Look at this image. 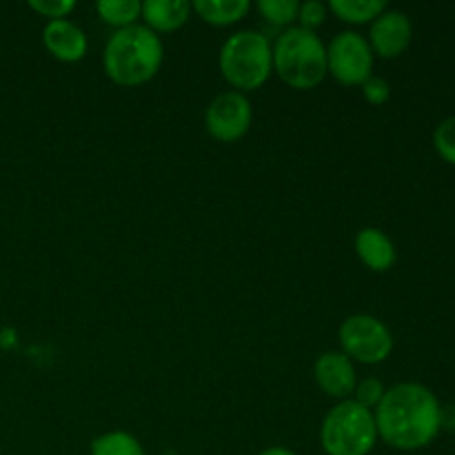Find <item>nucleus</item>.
Returning a JSON list of instances; mask_svg holds the SVG:
<instances>
[{
  "label": "nucleus",
  "mask_w": 455,
  "mask_h": 455,
  "mask_svg": "<svg viewBox=\"0 0 455 455\" xmlns=\"http://www.w3.org/2000/svg\"><path fill=\"white\" fill-rule=\"evenodd\" d=\"M440 409L429 387L418 382L394 385L373 413L378 438L398 451L425 449L440 434Z\"/></svg>",
  "instance_id": "nucleus-1"
},
{
  "label": "nucleus",
  "mask_w": 455,
  "mask_h": 455,
  "mask_svg": "<svg viewBox=\"0 0 455 455\" xmlns=\"http://www.w3.org/2000/svg\"><path fill=\"white\" fill-rule=\"evenodd\" d=\"M163 58V40L149 27L136 22L111 34L102 53V65L116 84L138 87V84L149 83L158 74Z\"/></svg>",
  "instance_id": "nucleus-2"
},
{
  "label": "nucleus",
  "mask_w": 455,
  "mask_h": 455,
  "mask_svg": "<svg viewBox=\"0 0 455 455\" xmlns=\"http://www.w3.org/2000/svg\"><path fill=\"white\" fill-rule=\"evenodd\" d=\"M274 69L293 89H314L327 76V47L315 31L287 27L274 44Z\"/></svg>",
  "instance_id": "nucleus-3"
},
{
  "label": "nucleus",
  "mask_w": 455,
  "mask_h": 455,
  "mask_svg": "<svg viewBox=\"0 0 455 455\" xmlns=\"http://www.w3.org/2000/svg\"><path fill=\"white\" fill-rule=\"evenodd\" d=\"M218 67L227 83L243 92H253L262 87L274 71V47L262 31H235L222 43Z\"/></svg>",
  "instance_id": "nucleus-4"
},
{
  "label": "nucleus",
  "mask_w": 455,
  "mask_h": 455,
  "mask_svg": "<svg viewBox=\"0 0 455 455\" xmlns=\"http://www.w3.org/2000/svg\"><path fill=\"white\" fill-rule=\"evenodd\" d=\"M376 440V418L354 398L340 400L320 427V443L327 455H369Z\"/></svg>",
  "instance_id": "nucleus-5"
},
{
  "label": "nucleus",
  "mask_w": 455,
  "mask_h": 455,
  "mask_svg": "<svg viewBox=\"0 0 455 455\" xmlns=\"http://www.w3.org/2000/svg\"><path fill=\"white\" fill-rule=\"evenodd\" d=\"M338 338H340L342 354L363 364L385 363L394 351V336L389 327L369 314L349 315L340 324Z\"/></svg>",
  "instance_id": "nucleus-6"
},
{
  "label": "nucleus",
  "mask_w": 455,
  "mask_h": 455,
  "mask_svg": "<svg viewBox=\"0 0 455 455\" xmlns=\"http://www.w3.org/2000/svg\"><path fill=\"white\" fill-rule=\"evenodd\" d=\"M327 74L342 84H363L373 76V52L358 31H340L327 47Z\"/></svg>",
  "instance_id": "nucleus-7"
},
{
  "label": "nucleus",
  "mask_w": 455,
  "mask_h": 455,
  "mask_svg": "<svg viewBox=\"0 0 455 455\" xmlns=\"http://www.w3.org/2000/svg\"><path fill=\"white\" fill-rule=\"evenodd\" d=\"M253 109L243 92H225L209 102L204 111L207 132L220 142H235L249 132Z\"/></svg>",
  "instance_id": "nucleus-8"
},
{
  "label": "nucleus",
  "mask_w": 455,
  "mask_h": 455,
  "mask_svg": "<svg viewBox=\"0 0 455 455\" xmlns=\"http://www.w3.org/2000/svg\"><path fill=\"white\" fill-rule=\"evenodd\" d=\"M413 27L407 13L385 9L369 29V44H371L373 56L380 58H398L400 53L407 52L411 44Z\"/></svg>",
  "instance_id": "nucleus-9"
},
{
  "label": "nucleus",
  "mask_w": 455,
  "mask_h": 455,
  "mask_svg": "<svg viewBox=\"0 0 455 455\" xmlns=\"http://www.w3.org/2000/svg\"><path fill=\"white\" fill-rule=\"evenodd\" d=\"M314 378L320 389L338 400H349L355 389L354 363L342 351H324L314 367Z\"/></svg>",
  "instance_id": "nucleus-10"
},
{
  "label": "nucleus",
  "mask_w": 455,
  "mask_h": 455,
  "mask_svg": "<svg viewBox=\"0 0 455 455\" xmlns=\"http://www.w3.org/2000/svg\"><path fill=\"white\" fill-rule=\"evenodd\" d=\"M43 44L56 60L78 62L87 53V36L71 20H49L43 27Z\"/></svg>",
  "instance_id": "nucleus-11"
},
{
  "label": "nucleus",
  "mask_w": 455,
  "mask_h": 455,
  "mask_svg": "<svg viewBox=\"0 0 455 455\" xmlns=\"http://www.w3.org/2000/svg\"><path fill=\"white\" fill-rule=\"evenodd\" d=\"M354 247L360 260L364 262V267H369L371 271H378V274L389 271L395 265V260H398L395 244L391 243V238L385 231L376 229V227H364V229H360L355 234Z\"/></svg>",
  "instance_id": "nucleus-12"
},
{
  "label": "nucleus",
  "mask_w": 455,
  "mask_h": 455,
  "mask_svg": "<svg viewBox=\"0 0 455 455\" xmlns=\"http://www.w3.org/2000/svg\"><path fill=\"white\" fill-rule=\"evenodd\" d=\"M191 3L187 0H147L140 16L151 31H176L189 20Z\"/></svg>",
  "instance_id": "nucleus-13"
},
{
  "label": "nucleus",
  "mask_w": 455,
  "mask_h": 455,
  "mask_svg": "<svg viewBox=\"0 0 455 455\" xmlns=\"http://www.w3.org/2000/svg\"><path fill=\"white\" fill-rule=\"evenodd\" d=\"M191 9L209 25L227 27L247 16L251 4L249 0H194Z\"/></svg>",
  "instance_id": "nucleus-14"
},
{
  "label": "nucleus",
  "mask_w": 455,
  "mask_h": 455,
  "mask_svg": "<svg viewBox=\"0 0 455 455\" xmlns=\"http://www.w3.org/2000/svg\"><path fill=\"white\" fill-rule=\"evenodd\" d=\"M329 9L340 20L351 22V25H364L380 16L387 9V3L385 0H331Z\"/></svg>",
  "instance_id": "nucleus-15"
},
{
  "label": "nucleus",
  "mask_w": 455,
  "mask_h": 455,
  "mask_svg": "<svg viewBox=\"0 0 455 455\" xmlns=\"http://www.w3.org/2000/svg\"><path fill=\"white\" fill-rule=\"evenodd\" d=\"M140 9L142 3H138V0H98L96 3L100 20H105L111 27H118V29L136 25V20L140 18Z\"/></svg>",
  "instance_id": "nucleus-16"
},
{
  "label": "nucleus",
  "mask_w": 455,
  "mask_h": 455,
  "mask_svg": "<svg viewBox=\"0 0 455 455\" xmlns=\"http://www.w3.org/2000/svg\"><path fill=\"white\" fill-rule=\"evenodd\" d=\"M92 455H145L136 435L127 431H109L92 443Z\"/></svg>",
  "instance_id": "nucleus-17"
},
{
  "label": "nucleus",
  "mask_w": 455,
  "mask_h": 455,
  "mask_svg": "<svg viewBox=\"0 0 455 455\" xmlns=\"http://www.w3.org/2000/svg\"><path fill=\"white\" fill-rule=\"evenodd\" d=\"M256 7L269 22L287 27L293 20H298V9H300V4H298V0H258Z\"/></svg>",
  "instance_id": "nucleus-18"
},
{
  "label": "nucleus",
  "mask_w": 455,
  "mask_h": 455,
  "mask_svg": "<svg viewBox=\"0 0 455 455\" xmlns=\"http://www.w3.org/2000/svg\"><path fill=\"white\" fill-rule=\"evenodd\" d=\"M434 147L443 160L449 164H455V116H449L435 127L434 132Z\"/></svg>",
  "instance_id": "nucleus-19"
},
{
  "label": "nucleus",
  "mask_w": 455,
  "mask_h": 455,
  "mask_svg": "<svg viewBox=\"0 0 455 455\" xmlns=\"http://www.w3.org/2000/svg\"><path fill=\"white\" fill-rule=\"evenodd\" d=\"M354 391H355V398H354L355 403L363 404L364 409L371 411V409H376L378 404H380V400L385 398L387 389L378 378H364L360 385H355Z\"/></svg>",
  "instance_id": "nucleus-20"
},
{
  "label": "nucleus",
  "mask_w": 455,
  "mask_h": 455,
  "mask_svg": "<svg viewBox=\"0 0 455 455\" xmlns=\"http://www.w3.org/2000/svg\"><path fill=\"white\" fill-rule=\"evenodd\" d=\"M29 9L49 20H65L76 9L74 0H29Z\"/></svg>",
  "instance_id": "nucleus-21"
},
{
  "label": "nucleus",
  "mask_w": 455,
  "mask_h": 455,
  "mask_svg": "<svg viewBox=\"0 0 455 455\" xmlns=\"http://www.w3.org/2000/svg\"><path fill=\"white\" fill-rule=\"evenodd\" d=\"M324 18H327V7L320 0H307L298 9V20H300L302 29L314 31L315 27L323 25Z\"/></svg>",
  "instance_id": "nucleus-22"
},
{
  "label": "nucleus",
  "mask_w": 455,
  "mask_h": 455,
  "mask_svg": "<svg viewBox=\"0 0 455 455\" xmlns=\"http://www.w3.org/2000/svg\"><path fill=\"white\" fill-rule=\"evenodd\" d=\"M360 87H363L364 100L371 102V105H385L391 96V84L380 76H371Z\"/></svg>",
  "instance_id": "nucleus-23"
},
{
  "label": "nucleus",
  "mask_w": 455,
  "mask_h": 455,
  "mask_svg": "<svg viewBox=\"0 0 455 455\" xmlns=\"http://www.w3.org/2000/svg\"><path fill=\"white\" fill-rule=\"evenodd\" d=\"M451 429L455 431V407H443L440 409V429Z\"/></svg>",
  "instance_id": "nucleus-24"
},
{
  "label": "nucleus",
  "mask_w": 455,
  "mask_h": 455,
  "mask_svg": "<svg viewBox=\"0 0 455 455\" xmlns=\"http://www.w3.org/2000/svg\"><path fill=\"white\" fill-rule=\"evenodd\" d=\"M258 455H298V453L291 451V449H287V447H269Z\"/></svg>",
  "instance_id": "nucleus-25"
}]
</instances>
